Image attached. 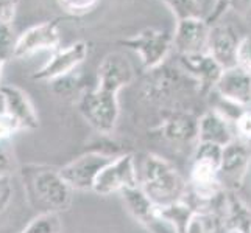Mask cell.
<instances>
[{"label":"cell","mask_w":251,"mask_h":233,"mask_svg":"<svg viewBox=\"0 0 251 233\" xmlns=\"http://www.w3.org/2000/svg\"><path fill=\"white\" fill-rule=\"evenodd\" d=\"M89 53V45L84 41H76L66 48H58L53 51L49 61L33 75L36 81H53L64 75L75 72Z\"/></svg>","instance_id":"8"},{"label":"cell","mask_w":251,"mask_h":233,"mask_svg":"<svg viewBox=\"0 0 251 233\" xmlns=\"http://www.w3.org/2000/svg\"><path fill=\"white\" fill-rule=\"evenodd\" d=\"M58 22H42L17 36L14 58H25L39 51H55L59 45Z\"/></svg>","instance_id":"12"},{"label":"cell","mask_w":251,"mask_h":233,"mask_svg":"<svg viewBox=\"0 0 251 233\" xmlns=\"http://www.w3.org/2000/svg\"><path fill=\"white\" fill-rule=\"evenodd\" d=\"M5 114V105H3V97L2 93H0V115Z\"/></svg>","instance_id":"35"},{"label":"cell","mask_w":251,"mask_h":233,"mask_svg":"<svg viewBox=\"0 0 251 233\" xmlns=\"http://www.w3.org/2000/svg\"><path fill=\"white\" fill-rule=\"evenodd\" d=\"M17 5H19V0H0V22L2 23H11Z\"/></svg>","instance_id":"31"},{"label":"cell","mask_w":251,"mask_h":233,"mask_svg":"<svg viewBox=\"0 0 251 233\" xmlns=\"http://www.w3.org/2000/svg\"><path fill=\"white\" fill-rule=\"evenodd\" d=\"M63 224L55 212H42L21 233H61Z\"/></svg>","instance_id":"21"},{"label":"cell","mask_w":251,"mask_h":233,"mask_svg":"<svg viewBox=\"0 0 251 233\" xmlns=\"http://www.w3.org/2000/svg\"><path fill=\"white\" fill-rule=\"evenodd\" d=\"M222 151H223V146H220V145L207 143V142H198L195 146L194 160L209 163V165H212L219 169L220 160H222Z\"/></svg>","instance_id":"23"},{"label":"cell","mask_w":251,"mask_h":233,"mask_svg":"<svg viewBox=\"0 0 251 233\" xmlns=\"http://www.w3.org/2000/svg\"><path fill=\"white\" fill-rule=\"evenodd\" d=\"M251 163V143L240 139L223 146L219 167V180L223 190L237 191L248 174Z\"/></svg>","instance_id":"5"},{"label":"cell","mask_w":251,"mask_h":233,"mask_svg":"<svg viewBox=\"0 0 251 233\" xmlns=\"http://www.w3.org/2000/svg\"><path fill=\"white\" fill-rule=\"evenodd\" d=\"M2 72H3V63L0 61V83H2Z\"/></svg>","instance_id":"36"},{"label":"cell","mask_w":251,"mask_h":233,"mask_svg":"<svg viewBox=\"0 0 251 233\" xmlns=\"http://www.w3.org/2000/svg\"><path fill=\"white\" fill-rule=\"evenodd\" d=\"M13 182L10 174H0V212H3L13 199Z\"/></svg>","instance_id":"28"},{"label":"cell","mask_w":251,"mask_h":233,"mask_svg":"<svg viewBox=\"0 0 251 233\" xmlns=\"http://www.w3.org/2000/svg\"><path fill=\"white\" fill-rule=\"evenodd\" d=\"M214 92L220 97L248 107L251 105V73L239 65L225 68L222 72Z\"/></svg>","instance_id":"14"},{"label":"cell","mask_w":251,"mask_h":233,"mask_svg":"<svg viewBox=\"0 0 251 233\" xmlns=\"http://www.w3.org/2000/svg\"><path fill=\"white\" fill-rule=\"evenodd\" d=\"M134 81V68L128 58L120 51H112L101 59L97 68V85L95 87L119 93L120 89Z\"/></svg>","instance_id":"11"},{"label":"cell","mask_w":251,"mask_h":233,"mask_svg":"<svg viewBox=\"0 0 251 233\" xmlns=\"http://www.w3.org/2000/svg\"><path fill=\"white\" fill-rule=\"evenodd\" d=\"M222 221L229 233H251V210L234 191L225 194Z\"/></svg>","instance_id":"18"},{"label":"cell","mask_w":251,"mask_h":233,"mask_svg":"<svg viewBox=\"0 0 251 233\" xmlns=\"http://www.w3.org/2000/svg\"><path fill=\"white\" fill-rule=\"evenodd\" d=\"M240 38L234 27L225 22L209 25L206 53L211 55L223 70L237 65V47Z\"/></svg>","instance_id":"9"},{"label":"cell","mask_w":251,"mask_h":233,"mask_svg":"<svg viewBox=\"0 0 251 233\" xmlns=\"http://www.w3.org/2000/svg\"><path fill=\"white\" fill-rule=\"evenodd\" d=\"M162 134L172 143H189L197 139V120L189 114L175 112L162 125Z\"/></svg>","instance_id":"19"},{"label":"cell","mask_w":251,"mask_h":233,"mask_svg":"<svg viewBox=\"0 0 251 233\" xmlns=\"http://www.w3.org/2000/svg\"><path fill=\"white\" fill-rule=\"evenodd\" d=\"M234 132L237 134L236 139L251 143V109H245L234 122Z\"/></svg>","instance_id":"27"},{"label":"cell","mask_w":251,"mask_h":233,"mask_svg":"<svg viewBox=\"0 0 251 233\" xmlns=\"http://www.w3.org/2000/svg\"><path fill=\"white\" fill-rule=\"evenodd\" d=\"M234 129L228 120H225L220 114L214 109L204 112V114L197 120V140L207 142L225 146L231 140H234Z\"/></svg>","instance_id":"16"},{"label":"cell","mask_w":251,"mask_h":233,"mask_svg":"<svg viewBox=\"0 0 251 233\" xmlns=\"http://www.w3.org/2000/svg\"><path fill=\"white\" fill-rule=\"evenodd\" d=\"M63 5V8L69 13H74V14H80V13H86L89 11L91 8L95 6V3L99 0H59Z\"/></svg>","instance_id":"29"},{"label":"cell","mask_w":251,"mask_h":233,"mask_svg":"<svg viewBox=\"0 0 251 233\" xmlns=\"http://www.w3.org/2000/svg\"><path fill=\"white\" fill-rule=\"evenodd\" d=\"M158 210H159V218L173 233H186L189 222L195 213L194 207H190L184 201L158 207Z\"/></svg>","instance_id":"20"},{"label":"cell","mask_w":251,"mask_h":233,"mask_svg":"<svg viewBox=\"0 0 251 233\" xmlns=\"http://www.w3.org/2000/svg\"><path fill=\"white\" fill-rule=\"evenodd\" d=\"M111 160L109 155L101 152H88L74 159L59 169V174L72 190L88 191L92 190L101 168Z\"/></svg>","instance_id":"7"},{"label":"cell","mask_w":251,"mask_h":233,"mask_svg":"<svg viewBox=\"0 0 251 233\" xmlns=\"http://www.w3.org/2000/svg\"><path fill=\"white\" fill-rule=\"evenodd\" d=\"M120 194H122L128 212L133 214L136 221H139L149 230H151L153 233H159V229L166 226L159 218L158 205H154L150 201V197L142 191L139 185L126 188Z\"/></svg>","instance_id":"15"},{"label":"cell","mask_w":251,"mask_h":233,"mask_svg":"<svg viewBox=\"0 0 251 233\" xmlns=\"http://www.w3.org/2000/svg\"><path fill=\"white\" fill-rule=\"evenodd\" d=\"M229 8L236 13H247L251 10V0H231Z\"/></svg>","instance_id":"34"},{"label":"cell","mask_w":251,"mask_h":233,"mask_svg":"<svg viewBox=\"0 0 251 233\" xmlns=\"http://www.w3.org/2000/svg\"><path fill=\"white\" fill-rule=\"evenodd\" d=\"M2 143L0 142V174H8V169L11 168V155Z\"/></svg>","instance_id":"33"},{"label":"cell","mask_w":251,"mask_h":233,"mask_svg":"<svg viewBox=\"0 0 251 233\" xmlns=\"http://www.w3.org/2000/svg\"><path fill=\"white\" fill-rule=\"evenodd\" d=\"M176 21L190 19V17H201L200 0H162Z\"/></svg>","instance_id":"22"},{"label":"cell","mask_w":251,"mask_h":233,"mask_svg":"<svg viewBox=\"0 0 251 233\" xmlns=\"http://www.w3.org/2000/svg\"><path fill=\"white\" fill-rule=\"evenodd\" d=\"M179 63L184 67V70L192 75L195 80L200 83L203 90H214L223 68L215 63V59L207 55H183L179 56Z\"/></svg>","instance_id":"17"},{"label":"cell","mask_w":251,"mask_h":233,"mask_svg":"<svg viewBox=\"0 0 251 233\" xmlns=\"http://www.w3.org/2000/svg\"><path fill=\"white\" fill-rule=\"evenodd\" d=\"M237 65L251 73V34L242 38L237 47Z\"/></svg>","instance_id":"26"},{"label":"cell","mask_w":251,"mask_h":233,"mask_svg":"<svg viewBox=\"0 0 251 233\" xmlns=\"http://www.w3.org/2000/svg\"><path fill=\"white\" fill-rule=\"evenodd\" d=\"M51 83V87H53V92L59 97H69V95H72L76 87H78L80 84V78L72 73L69 75H64L61 78H58V80H53L50 81Z\"/></svg>","instance_id":"25"},{"label":"cell","mask_w":251,"mask_h":233,"mask_svg":"<svg viewBox=\"0 0 251 233\" xmlns=\"http://www.w3.org/2000/svg\"><path fill=\"white\" fill-rule=\"evenodd\" d=\"M16 42L17 36L14 34L11 23L0 22V61L3 64L14 58Z\"/></svg>","instance_id":"24"},{"label":"cell","mask_w":251,"mask_h":233,"mask_svg":"<svg viewBox=\"0 0 251 233\" xmlns=\"http://www.w3.org/2000/svg\"><path fill=\"white\" fill-rule=\"evenodd\" d=\"M19 125H17L11 117H8L6 114L0 115V142H5L6 139L19 131Z\"/></svg>","instance_id":"30"},{"label":"cell","mask_w":251,"mask_h":233,"mask_svg":"<svg viewBox=\"0 0 251 233\" xmlns=\"http://www.w3.org/2000/svg\"><path fill=\"white\" fill-rule=\"evenodd\" d=\"M0 93L3 97L5 114L11 117L21 129L33 131L39 126L38 112L34 109L28 93L13 84L0 85Z\"/></svg>","instance_id":"13"},{"label":"cell","mask_w":251,"mask_h":233,"mask_svg":"<svg viewBox=\"0 0 251 233\" xmlns=\"http://www.w3.org/2000/svg\"><path fill=\"white\" fill-rule=\"evenodd\" d=\"M207 36H209V23L203 17L176 21L175 33L172 34V45L175 47L179 56L206 53Z\"/></svg>","instance_id":"10"},{"label":"cell","mask_w":251,"mask_h":233,"mask_svg":"<svg viewBox=\"0 0 251 233\" xmlns=\"http://www.w3.org/2000/svg\"><path fill=\"white\" fill-rule=\"evenodd\" d=\"M137 185H139V180H137L134 157L131 154H124L111 159L101 168L94 182L92 191L101 196H109L112 193H122L124 190Z\"/></svg>","instance_id":"6"},{"label":"cell","mask_w":251,"mask_h":233,"mask_svg":"<svg viewBox=\"0 0 251 233\" xmlns=\"http://www.w3.org/2000/svg\"><path fill=\"white\" fill-rule=\"evenodd\" d=\"M137 180L142 191L158 207L183 201L187 193V184L176 168L154 154L144 159L141 171H137Z\"/></svg>","instance_id":"1"},{"label":"cell","mask_w":251,"mask_h":233,"mask_svg":"<svg viewBox=\"0 0 251 233\" xmlns=\"http://www.w3.org/2000/svg\"><path fill=\"white\" fill-rule=\"evenodd\" d=\"M120 44L133 50L141 58L142 65L149 72L161 67L173 47L172 34L156 28H145L131 38L120 41Z\"/></svg>","instance_id":"4"},{"label":"cell","mask_w":251,"mask_h":233,"mask_svg":"<svg viewBox=\"0 0 251 233\" xmlns=\"http://www.w3.org/2000/svg\"><path fill=\"white\" fill-rule=\"evenodd\" d=\"M22 179L28 199L33 204L44 207L46 212L59 213L71 207L74 190L66 184L59 169L28 165L22 169Z\"/></svg>","instance_id":"2"},{"label":"cell","mask_w":251,"mask_h":233,"mask_svg":"<svg viewBox=\"0 0 251 233\" xmlns=\"http://www.w3.org/2000/svg\"><path fill=\"white\" fill-rule=\"evenodd\" d=\"M250 106H251V105H250Z\"/></svg>","instance_id":"37"},{"label":"cell","mask_w":251,"mask_h":233,"mask_svg":"<svg viewBox=\"0 0 251 233\" xmlns=\"http://www.w3.org/2000/svg\"><path fill=\"white\" fill-rule=\"evenodd\" d=\"M229 3H231V0H215L212 11L209 13V16L206 17V22L209 25L220 22L222 16L229 10Z\"/></svg>","instance_id":"32"},{"label":"cell","mask_w":251,"mask_h":233,"mask_svg":"<svg viewBox=\"0 0 251 233\" xmlns=\"http://www.w3.org/2000/svg\"><path fill=\"white\" fill-rule=\"evenodd\" d=\"M78 110L99 134H111L117 125L120 112L117 93L94 87L80 97Z\"/></svg>","instance_id":"3"}]
</instances>
